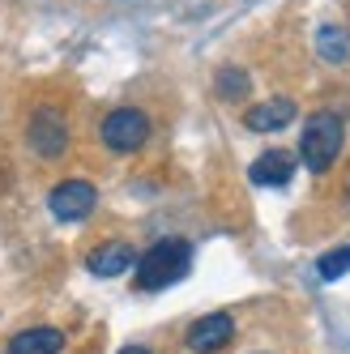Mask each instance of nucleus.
I'll return each instance as SVG.
<instances>
[{
    "mask_svg": "<svg viewBox=\"0 0 350 354\" xmlns=\"http://www.w3.org/2000/svg\"><path fill=\"white\" fill-rule=\"evenodd\" d=\"M342 141H346V124L338 111H316L308 115L304 124V137H299V158H304V167L312 175H324L338 154H342Z\"/></svg>",
    "mask_w": 350,
    "mask_h": 354,
    "instance_id": "f257e3e1",
    "label": "nucleus"
},
{
    "mask_svg": "<svg viewBox=\"0 0 350 354\" xmlns=\"http://www.w3.org/2000/svg\"><path fill=\"white\" fill-rule=\"evenodd\" d=\"M192 265V243L188 239H158L137 261V286L141 290H167L175 286Z\"/></svg>",
    "mask_w": 350,
    "mask_h": 354,
    "instance_id": "f03ea898",
    "label": "nucleus"
},
{
    "mask_svg": "<svg viewBox=\"0 0 350 354\" xmlns=\"http://www.w3.org/2000/svg\"><path fill=\"white\" fill-rule=\"evenodd\" d=\"M26 145L47 162L64 158L68 154V120L56 107H35L30 120H26Z\"/></svg>",
    "mask_w": 350,
    "mask_h": 354,
    "instance_id": "7ed1b4c3",
    "label": "nucleus"
},
{
    "mask_svg": "<svg viewBox=\"0 0 350 354\" xmlns=\"http://www.w3.org/2000/svg\"><path fill=\"white\" fill-rule=\"evenodd\" d=\"M103 145L111 154H137V149L149 141V115L141 107H116L107 120H103Z\"/></svg>",
    "mask_w": 350,
    "mask_h": 354,
    "instance_id": "20e7f679",
    "label": "nucleus"
},
{
    "mask_svg": "<svg viewBox=\"0 0 350 354\" xmlns=\"http://www.w3.org/2000/svg\"><path fill=\"white\" fill-rule=\"evenodd\" d=\"M98 205V188L90 180H60L52 192H47V209L60 222H86Z\"/></svg>",
    "mask_w": 350,
    "mask_h": 354,
    "instance_id": "39448f33",
    "label": "nucleus"
},
{
    "mask_svg": "<svg viewBox=\"0 0 350 354\" xmlns=\"http://www.w3.org/2000/svg\"><path fill=\"white\" fill-rule=\"evenodd\" d=\"M231 337H235V320L227 312H210V316H201V320L188 328V346L196 354H218Z\"/></svg>",
    "mask_w": 350,
    "mask_h": 354,
    "instance_id": "423d86ee",
    "label": "nucleus"
},
{
    "mask_svg": "<svg viewBox=\"0 0 350 354\" xmlns=\"http://www.w3.org/2000/svg\"><path fill=\"white\" fill-rule=\"evenodd\" d=\"M295 154L291 149H265V154L248 167V180L252 184H261V188H286L291 180H295Z\"/></svg>",
    "mask_w": 350,
    "mask_h": 354,
    "instance_id": "0eeeda50",
    "label": "nucleus"
},
{
    "mask_svg": "<svg viewBox=\"0 0 350 354\" xmlns=\"http://www.w3.org/2000/svg\"><path fill=\"white\" fill-rule=\"evenodd\" d=\"M295 98H265V103H257V107H248V115H243V124L252 133H278V129H286V124L295 120Z\"/></svg>",
    "mask_w": 350,
    "mask_h": 354,
    "instance_id": "6e6552de",
    "label": "nucleus"
},
{
    "mask_svg": "<svg viewBox=\"0 0 350 354\" xmlns=\"http://www.w3.org/2000/svg\"><path fill=\"white\" fill-rule=\"evenodd\" d=\"M86 269L94 277H120V273L133 269V248L129 243H98L86 257Z\"/></svg>",
    "mask_w": 350,
    "mask_h": 354,
    "instance_id": "1a4fd4ad",
    "label": "nucleus"
},
{
    "mask_svg": "<svg viewBox=\"0 0 350 354\" xmlns=\"http://www.w3.org/2000/svg\"><path fill=\"white\" fill-rule=\"evenodd\" d=\"M64 333L60 328H21L9 337V354H60Z\"/></svg>",
    "mask_w": 350,
    "mask_h": 354,
    "instance_id": "9d476101",
    "label": "nucleus"
},
{
    "mask_svg": "<svg viewBox=\"0 0 350 354\" xmlns=\"http://www.w3.org/2000/svg\"><path fill=\"white\" fill-rule=\"evenodd\" d=\"M316 56L324 64H350V30L346 26H320L316 30Z\"/></svg>",
    "mask_w": 350,
    "mask_h": 354,
    "instance_id": "9b49d317",
    "label": "nucleus"
},
{
    "mask_svg": "<svg viewBox=\"0 0 350 354\" xmlns=\"http://www.w3.org/2000/svg\"><path fill=\"white\" fill-rule=\"evenodd\" d=\"M248 73L243 68H222L218 73V98H227V103H235V98H243L248 94Z\"/></svg>",
    "mask_w": 350,
    "mask_h": 354,
    "instance_id": "f8f14e48",
    "label": "nucleus"
},
{
    "mask_svg": "<svg viewBox=\"0 0 350 354\" xmlns=\"http://www.w3.org/2000/svg\"><path fill=\"white\" fill-rule=\"evenodd\" d=\"M350 269V248H338V252H324L320 257V265H316V273L324 277V282H338V277Z\"/></svg>",
    "mask_w": 350,
    "mask_h": 354,
    "instance_id": "ddd939ff",
    "label": "nucleus"
},
{
    "mask_svg": "<svg viewBox=\"0 0 350 354\" xmlns=\"http://www.w3.org/2000/svg\"><path fill=\"white\" fill-rule=\"evenodd\" d=\"M120 354H149V350H145V346H124Z\"/></svg>",
    "mask_w": 350,
    "mask_h": 354,
    "instance_id": "4468645a",
    "label": "nucleus"
}]
</instances>
